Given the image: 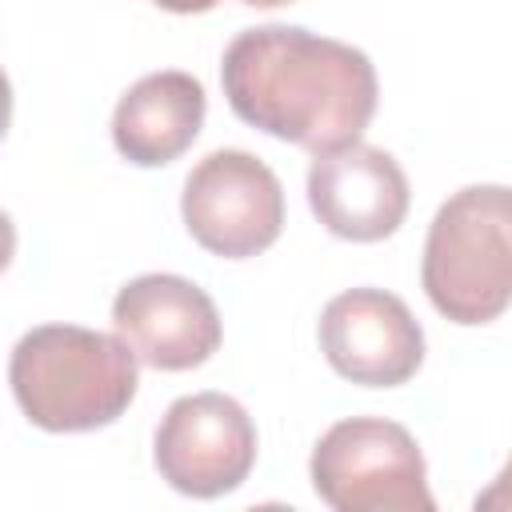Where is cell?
Segmentation results:
<instances>
[{
    "label": "cell",
    "instance_id": "obj_1",
    "mask_svg": "<svg viewBox=\"0 0 512 512\" xmlns=\"http://www.w3.org/2000/svg\"><path fill=\"white\" fill-rule=\"evenodd\" d=\"M220 84L244 124L312 156L356 144L380 92L360 48L296 24L244 28L224 48Z\"/></svg>",
    "mask_w": 512,
    "mask_h": 512
},
{
    "label": "cell",
    "instance_id": "obj_2",
    "mask_svg": "<svg viewBox=\"0 0 512 512\" xmlns=\"http://www.w3.org/2000/svg\"><path fill=\"white\" fill-rule=\"evenodd\" d=\"M8 384L36 428L92 432L128 412L140 384V360L120 336L40 324L16 340Z\"/></svg>",
    "mask_w": 512,
    "mask_h": 512
},
{
    "label": "cell",
    "instance_id": "obj_3",
    "mask_svg": "<svg viewBox=\"0 0 512 512\" xmlns=\"http://www.w3.org/2000/svg\"><path fill=\"white\" fill-rule=\"evenodd\" d=\"M420 280L452 324H488L512 296V196L504 184L452 192L428 224Z\"/></svg>",
    "mask_w": 512,
    "mask_h": 512
},
{
    "label": "cell",
    "instance_id": "obj_4",
    "mask_svg": "<svg viewBox=\"0 0 512 512\" xmlns=\"http://www.w3.org/2000/svg\"><path fill=\"white\" fill-rule=\"evenodd\" d=\"M312 488L336 512H432L428 468L412 432L396 420L352 416L312 448Z\"/></svg>",
    "mask_w": 512,
    "mask_h": 512
},
{
    "label": "cell",
    "instance_id": "obj_5",
    "mask_svg": "<svg viewBox=\"0 0 512 512\" xmlns=\"http://www.w3.org/2000/svg\"><path fill=\"white\" fill-rule=\"evenodd\" d=\"M180 212L200 248L224 260H248L276 244L284 228V188L252 152L216 148L188 172Z\"/></svg>",
    "mask_w": 512,
    "mask_h": 512
},
{
    "label": "cell",
    "instance_id": "obj_6",
    "mask_svg": "<svg viewBox=\"0 0 512 512\" xmlns=\"http://www.w3.org/2000/svg\"><path fill=\"white\" fill-rule=\"evenodd\" d=\"M152 460L176 492L216 500L248 480L256 464V424L244 404L224 392L180 396L156 428Z\"/></svg>",
    "mask_w": 512,
    "mask_h": 512
},
{
    "label": "cell",
    "instance_id": "obj_7",
    "mask_svg": "<svg viewBox=\"0 0 512 512\" xmlns=\"http://www.w3.org/2000/svg\"><path fill=\"white\" fill-rule=\"evenodd\" d=\"M112 324L136 360L160 372L200 368L224 336L212 296L172 272L128 280L112 300Z\"/></svg>",
    "mask_w": 512,
    "mask_h": 512
},
{
    "label": "cell",
    "instance_id": "obj_8",
    "mask_svg": "<svg viewBox=\"0 0 512 512\" xmlns=\"http://www.w3.org/2000/svg\"><path fill=\"white\" fill-rule=\"evenodd\" d=\"M328 364L364 388H396L424 364V332L408 304L384 288H348L320 312Z\"/></svg>",
    "mask_w": 512,
    "mask_h": 512
},
{
    "label": "cell",
    "instance_id": "obj_9",
    "mask_svg": "<svg viewBox=\"0 0 512 512\" xmlns=\"http://www.w3.org/2000/svg\"><path fill=\"white\" fill-rule=\"evenodd\" d=\"M408 176L376 144H344L320 152L308 168V204L316 220L356 244H372L392 236L408 216Z\"/></svg>",
    "mask_w": 512,
    "mask_h": 512
},
{
    "label": "cell",
    "instance_id": "obj_10",
    "mask_svg": "<svg viewBox=\"0 0 512 512\" xmlns=\"http://www.w3.org/2000/svg\"><path fill=\"white\" fill-rule=\"evenodd\" d=\"M208 112L204 84L188 72H152L136 80L112 112V144L128 164L160 168L192 148Z\"/></svg>",
    "mask_w": 512,
    "mask_h": 512
},
{
    "label": "cell",
    "instance_id": "obj_11",
    "mask_svg": "<svg viewBox=\"0 0 512 512\" xmlns=\"http://www.w3.org/2000/svg\"><path fill=\"white\" fill-rule=\"evenodd\" d=\"M12 256H16V224H12V216L0 208V272L12 264Z\"/></svg>",
    "mask_w": 512,
    "mask_h": 512
},
{
    "label": "cell",
    "instance_id": "obj_12",
    "mask_svg": "<svg viewBox=\"0 0 512 512\" xmlns=\"http://www.w3.org/2000/svg\"><path fill=\"white\" fill-rule=\"evenodd\" d=\"M156 8H168V12H180V16H192V12H208L216 8L220 0H152Z\"/></svg>",
    "mask_w": 512,
    "mask_h": 512
},
{
    "label": "cell",
    "instance_id": "obj_13",
    "mask_svg": "<svg viewBox=\"0 0 512 512\" xmlns=\"http://www.w3.org/2000/svg\"><path fill=\"white\" fill-rule=\"evenodd\" d=\"M8 120H12V84H8V76L0 68V140L8 132Z\"/></svg>",
    "mask_w": 512,
    "mask_h": 512
},
{
    "label": "cell",
    "instance_id": "obj_14",
    "mask_svg": "<svg viewBox=\"0 0 512 512\" xmlns=\"http://www.w3.org/2000/svg\"><path fill=\"white\" fill-rule=\"evenodd\" d=\"M244 4H252V8H280V4H292V0H244Z\"/></svg>",
    "mask_w": 512,
    "mask_h": 512
}]
</instances>
